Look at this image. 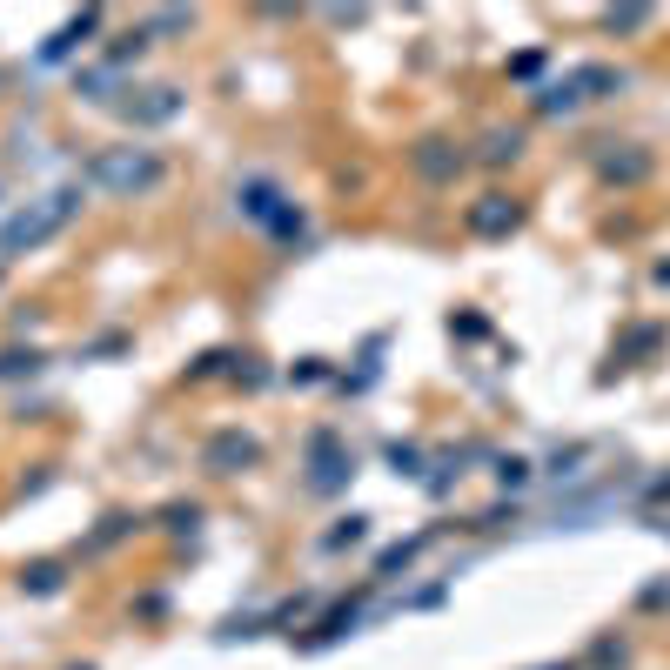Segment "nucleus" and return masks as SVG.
<instances>
[{
	"label": "nucleus",
	"instance_id": "1",
	"mask_svg": "<svg viewBox=\"0 0 670 670\" xmlns=\"http://www.w3.org/2000/svg\"><path fill=\"white\" fill-rule=\"evenodd\" d=\"M94 175H108L114 188H148L161 168H155L148 155H134V161H128V155H114V161H94Z\"/></svg>",
	"mask_w": 670,
	"mask_h": 670
},
{
	"label": "nucleus",
	"instance_id": "2",
	"mask_svg": "<svg viewBox=\"0 0 670 670\" xmlns=\"http://www.w3.org/2000/svg\"><path fill=\"white\" fill-rule=\"evenodd\" d=\"M516 215H523L516 201L490 195V201H483V208H469V228H476V235H503V228H516Z\"/></svg>",
	"mask_w": 670,
	"mask_h": 670
},
{
	"label": "nucleus",
	"instance_id": "3",
	"mask_svg": "<svg viewBox=\"0 0 670 670\" xmlns=\"http://www.w3.org/2000/svg\"><path fill=\"white\" fill-rule=\"evenodd\" d=\"M215 463H255V443H235V436H228V443H215Z\"/></svg>",
	"mask_w": 670,
	"mask_h": 670
}]
</instances>
